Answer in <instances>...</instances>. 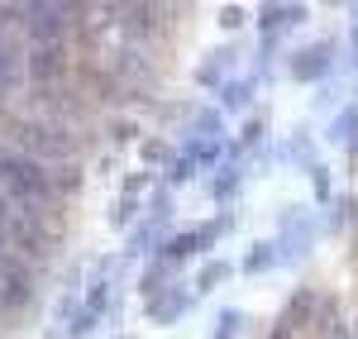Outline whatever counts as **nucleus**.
<instances>
[{
	"mask_svg": "<svg viewBox=\"0 0 358 339\" xmlns=\"http://www.w3.org/2000/svg\"><path fill=\"white\" fill-rule=\"evenodd\" d=\"M29 67H34V82L48 86L62 77V67H67V53H62V43H34L29 48Z\"/></svg>",
	"mask_w": 358,
	"mask_h": 339,
	"instance_id": "obj_1",
	"label": "nucleus"
},
{
	"mask_svg": "<svg viewBox=\"0 0 358 339\" xmlns=\"http://www.w3.org/2000/svg\"><path fill=\"white\" fill-rule=\"evenodd\" d=\"M15 82H20V62H15V48H10V34L0 29V101H10Z\"/></svg>",
	"mask_w": 358,
	"mask_h": 339,
	"instance_id": "obj_2",
	"label": "nucleus"
},
{
	"mask_svg": "<svg viewBox=\"0 0 358 339\" xmlns=\"http://www.w3.org/2000/svg\"><path fill=\"white\" fill-rule=\"evenodd\" d=\"M315 72H330V48H310L296 57V77H315Z\"/></svg>",
	"mask_w": 358,
	"mask_h": 339,
	"instance_id": "obj_3",
	"label": "nucleus"
},
{
	"mask_svg": "<svg viewBox=\"0 0 358 339\" xmlns=\"http://www.w3.org/2000/svg\"><path fill=\"white\" fill-rule=\"evenodd\" d=\"M106 296H110L106 287H96V291L86 296V311H82V320H77V330H86V325H96V320H101V311H106Z\"/></svg>",
	"mask_w": 358,
	"mask_h": 339,
	"instance_id": "obj_4",
	"label": "nucleus"
},
{
	"mask_svg": "<svg viewBox=\"0 0 358 339\" xmlns=\"http://www.w3.org/2000/svg\"><path fill=\"white\" fill-rule=\"evenodd\" d=\"M182 311H187V296L177 291V301H158V306H153V320H177Z\"/></svg>",
	"mask_w": 358,
	"mask_h": 339,
	"instance_id": "obj_5",
	"label": "nucleus"
}]
</instances>
